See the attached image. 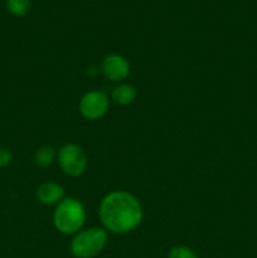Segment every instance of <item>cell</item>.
<instances>
[{"label": "cell", "mask_w": 257, "mask_h": 258, "mask_svg": "<svg viewBox=\"0 0 257 258\" xmlns=\"http://www.w3.org/2000/svg\"><path fill=\"white\" fill-rule=\"evenodd\" d=\"M98 217L108 233L125 234L140 226L144 212L135 196L125 190H113L101 201Z\"/></svg>", "instance_id": "6da1fadb"}, {"label": "cell", "mask_w": 257, "mask_h": 258, "mask_svg": "<svg viewBox=\"0 0 257 258\" xmlns=\"http://www.w3.org/2000/svg\"><path fill=\"white\" fill-rule=\"evenodd\" d=\"M86 222V209L78 199L66 197L55 206L53 212L54 228L65 236H75L83 229Z\"/></svg>", "instance_id": "7a4b0ae2"}, {"label": "cell", "mask_w": 257, "mask_h": 258, "mask_svg": "<svg viewBox=\"0 0 257 258\" xmlns=\"http://www.w3.org/2000/svg\"><path fill=\"white\" fill-rule=\"evenodd\" d=\"M108 232L98 227L83 228L71 239L70 252L75 258H95L105 249Z\"/></svg>", "instance_id": "3957f363"}, {"label": "cell", "mask_w": 257, "mask_h": 258, "mask_svg": "<svg viewBox=\"0 0 257 258\" xmlns=\"http://www.w3.org/2000/svg\"><path fill=\"white\" fill-rule=\"evenodd\" d=\"M57 159L60 170L72 178L82 175L88 165L87 154L77 144H65L60 146Z\"/></svg>", "instance_id": "277c9868"}, {"label": "cell", "mask_w": 257, "mask_h": 258, "mask_svg": "<svg viewBox=\"0 0 257 258\" xmlns=\"http://www.w3.org/2000/svg\"><path fill=\"white\" fill-rule=\"evenodd\" d=\"M110 108V100L105 92L92 90L86 92L81 97L78 110L81 116L88 121H96L102 118Z\"/></svg>", "instance_id": "5b68a950"}, {"label": "cell", "mask_w": 257, "mask_h": 258, "mask_svg": "<svg viewBox=\"0 0 257 258\" xmlns=\"http://www.w3.org/2000/svg\"><path fill=\"white\" fill-rule=\"evenodd\" d=\"M101 72L111 82H122L130 75V63L121 54H108L101 62Z\"/></svg>", "instance_id": "8992f818"}, {"label": "cell", "mask_w": 257, "mask_h": 258, "mask_svg": "<svg viewBox=\"0 0 257 258\" xmlns=\"http://www.w3.org/2000/svg\"><path fill=\"white\" fill-rule=\"evenodd\" d=\"M65 188L55 181H44L35 190L38 202L44 206H57L66 198Z\"/></svg>", "instance_id": "52a82bcc"}, {"label": "cell", "mask_w": 257, "mask_h": 258, "mask_svg": "<svg viewBox=\"0 0 257 258\" xmlns=\"http://www.w3.org/2000/svg\"><path fill=\"white\" fill-rule=\"evenodd\" d=\"M138 97V90L130 83H120L111 92V100L120 106L131 105Z\"/></svg>", "instance_id": "ba28073f"}, {"label": "cell", "mask_w": 257, "mask_h": 258, "mask_svg": "<svg viewBox=\"0 0 257 258\" xmlns=\"http://www.w3.org/2000/svg\"><path fill=\"white\" fill-rule=\"evenodd\" d=\"M57 158L55 149L50 145H43L39 149H37L34 153V163L39 168H47Z\"/></svg>", "instance_id": "9c48e42d"}, {"label": "cell", "mask_w": 257, "mask_h": 258, "mask_svg": "<svg viewBox=\"0 0 257 258\" xmlns=\"http://www.w3.org/2000/svg\"><path fill=\"white\" fill-rule=\"evenodd\" d=\"M7 8L14 17H25L30 10V0H7Z\"/></svg>", "instance_id": "30bf717a"}, {"label": "cell", "mask_w": 257, "mask_h": 258, "mask_svg": "<svg viewBox=\"0 0 257 258\" xmlns=\"http://www.w3.org/2000/svg\"><path fill=\"white\" fill-rule=\"evenodd\" d=\"M168 258H199V256L190 247L175 246L169 251Z\"/></svg>", "instance_id": "8fae6325"}, {"label": "cell", "mask_w": 257, "mask_h": 258, "mask_svg": "<svg viewBox=\"0 0 257 258\" xmlns=\"http://www.w3.org/2000/svg\"><path fill=\"white\" fill-rule=\"evenodd\" d=\"M13 160V154L10 153L9 149L2 148L0 146V169H4L10 165Z\"/></svg>", "instance_id": "7c38bea8"}]
</instances>
